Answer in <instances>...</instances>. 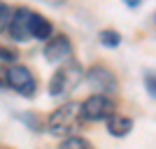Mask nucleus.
Segmentation results:
<instances>
[{"instance_id": "obj_2", "label": "nucleus", "mask_w": 156, "mask_h": 149, "mask_svg": "<svg viewBox=\"0 0 156 149\" xmlns=\"http://www.w3.org/2000/svg\"><path fill=\"white\" fill-rule=\"evenodd\" d=\"M117 112V103L112 100V96H105V93H93L79 103V119L82 121H103V119H110L112 114Z\"/></svg>"}, {"instance_id": "obj_6", "label": "nucleus", "mask_w": 156, "mask_h": 149, "mask_svg": "<svg viewBox=\"0 0 156 149\" xmlns=\"http://www.w3.org/2000/svg\"><path fill=\"white\" fill-rule=\"evenodd\" d=\"M30 19H33V9L28 7H16L12 9V19H9V26L7 33L14 42H28L30 37Z\"/></svg>"}, {"instance_id": "obj_8", "label": "nucleus", "mask_w": 156, "mask_h": 149, "mask_svg": "<svg viewBox=\"0 0 156 149\" xmlns=\"http://www.w3.org/2000/svg\"><path fill=\"white\" fill-rule=\"evenodd\" d=\"M54 35V26L51 21L42 16V14L33 12V19H30V37L33 40H49Z\"/></svg>"}, {"instance_id": "obj_7", "label": "nucleus", "mask_w": 156, "mask_h": 149, "mask_svg": "<svg viewBox=\"0 0 156 149\" xmlns=\"http://www.w3.org/2000/svg\"><path fill=\"white\" fill-rule=\"evenodd\" d=\"M72 56V42L68 40V35H51L44 44V59L49 63H63Z\"/></svg>"}, {"instance_id": "obj_9", "label": "nucleus", "mask_w": 156, "mask_h": 149, "mask_svg": "<svg viewBox=\"0 0 156 149\" xmlns=\"http://www.w3.org/2000/svg\"><path fill=\"white\" fill-rule=\"evenodd\" d=\"M107 130H110V135H114V137H124L133 130V119L114 112V114L107 119Z\"/></svg>"}, {"instance_id": "obj_19", "label": "nucleus", "mask_w": 156, "mask_h": 149, "mask_svg": "<svg viewBox=\"0 0 156 149\" xmlns=\"http://www.w3.org/2000/svg\"><path fill=\"white\" fill-rule=\"evenodd\" d=\"M154 23H156V14H154Z\"/></svg>"}, {"instance_id": "obj_10", "label": "nucleus", "mask_w": 156, "mask_h": 149, "mask_svg": "<svg viewBox=\"0 0 156 149\" xmlns=\"http://www.w3.org/2000/svg\"><path fill=\"white\" fill-rule=\"evenodd\" d=\"M16 119H19L21 123H26L28 130H33V133H42V130H44V121H42L35 112H21V114H16Z\"/></svg>"}, {"instance_id": "obj_1", "label": "nucleus", "mask_w": 156, "mask_h": 149, "mask_svg": "<svg viewBox=\"0 0 156 149\" xmlns=\"http://www.w3.org/2000/svg\"><path fill=\"white\" fill-rule=\"evenodd\" d=\"M84 68L77 63V61H63V65H61L58 70L51 75V79H49V96H65V93H70V91H75L79 84H82V79H84Z\"/></svg>"}, {"instance_id": "obj_3", "label": "nucleus", "mask_w": 156, "mask_h": 149, "mask_svg": "<svg viewBox=\"0 0 156 149\" xmlns=\"http://www.w3.org/2000/svg\"><path fill=\"white\" fill-rule=\"evenodd\" d=\"M79 103H63L61 107L49 114L47 119V130L54 133V135H65V133H70L72 128H77L79 126Z\"/></svg>"}, {"instance_id": "obj_13", "label": "nucleus", "mask_w": 156, "mask_h": 149, "mask_svg": "<svg viewBox=\"0 0 156 149\" xmlns=\"http://www.w3.org/2000/svg\"><path fill=\"white\" fill-rule=\"evenodd\" d=\"M142 82H144L147 93L156 100V70H147V72H144V77H142Z\"/></svg>"}, {"instance_id": "obj_17", "label": "nucleus", "mask_w": 156, "mask_h": 149, "mask_svg": "<svg viewBox=\"0 0 156 149\" xmlns=\"http://www.w3.org/2000/svg\"><path fill=\"white\" fill-rule=\"evenodd\" d=\"M42 2H47V5H54V7H61V5H65V0H42Z\"/></svg>"}, {"instance_id": "obj_12", "label": "nucleus", "mask_w": 156, "mask_h": 149, "mask_svg": "<svg viewBox=\"0 0 156 149\" xmlns=\"http://www.w3.org/2000/svg\"><path fill=\"white\" fill-rule=\"evenodd\" d=\"M58 149H91V144L82 135H68L63 142L58 144Z\"/></svg>"}, {"instance_id": "obj_14", "label": "nucleus", "mask_w": 156, "mask_h": 149, "mask_svg": "<svg viewBox=\"0 0 156 149\" xmlns=\"http://www.w3.org/2000/svg\"><path fill=\"white\" fill-rule=\"evenodd\" d=\"M16 56H19V54L14 51V49H9V47H2V44H0V63H9V65H14V63H16Z\"/></svg>"}, {"instance_id": "obj_18", "label": "nucleus", "mask_w": 156, "mask_h": 149, "mask_svg": "<svg viewBox=\"0 0 156 149\" xmlns=\"http://www.w3.org/2000/svg\"><path fill=\"white\" fill-rule=\"evenodd\" d=\"M124 2H126V5H128V7H137V5H140V2H142V0H124Z\"/></svg>"}, {"instance_id": "obj_4", "label": "nucleus", "mask_w": 156, "mask_h": 149, "mask_svg": "<svg viewBox=\"0 0 156 149\" xmlns=\"http://www.w3.org/2000/svg\"><path fill=\"white\" fill-rule=\"evenodd\" d=\"M7 89L21 93L23 98H33L37 93V79L26 65L14 63L7 68Z\"/></svg>"}, {"instance_id": "obj_15", "label": "nucleus", "mask_w": 156, "mask_h": 149, "mask_svg": "<svg viewBox=\"0 0 156 149\" xmlns=\"http://www.w3.org/2000/svg\"><path fill=\"white\" fill-rule=\"evenodd\" d=\"M9 19H12V9H9L5 2H0V33L7 30V26H9Z\"/></svg>"}, {"instance_id": "obj_16", "label": "nucleus", "mask_w": 156, "mask_h": 149, "mask_svg": "<svg viewBox=\"0 0 156 149\" xmlns=\"http://www.w3.org/2000/svg\"><path fill=\"white\" fill-rule=\"evenodd\" d=\"M0 89H7V68L0 65Z\"/></svg>"}, {"instance_id": "obj_11", "label": "nucleus", "mask_w": 156, "mask_h": 149, "mask_svg": "<svg viewBox=\"0 0 156 149\" xmlns=\"http://www.w3.org/2000/svg\"><path fill=\"white\" fill-rule=\"evenodd\" d=\"M98 40H100V44H103V47H107V49H114V47L121 44V33L114 30V28H105V30H100Z\"/></svg>"}, {"instance_id": "obj_5", "label": "nucleus", "mask_w": 156, "mask_h": 149, "mask_svg": "<svg viewBox=\"0 0 156 149\" xmlns=\"http://www.w3.org/2000/svg\"><path fill=\"white\" fill-rule=\"evenodd\" d=\"M89 79V84L98 91V93H105V96H114L119 93V82L114 77V72L110 68H105V65H91L84 75Z\"/></svg>"}]
</instances>
